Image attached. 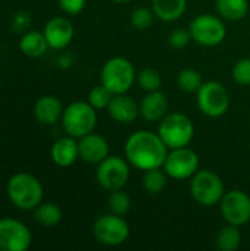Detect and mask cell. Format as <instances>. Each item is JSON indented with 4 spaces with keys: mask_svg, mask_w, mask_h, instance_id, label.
Wrapping results in <instances>:
<instances>
[{
    "mask_svg": "<svg viewBox=\"0 0 250 251\" xmlns=\"http://www.w3.org/2000/svg\"><path fill=\"white\" fill-rule=\"evenodd\" d=\"M169 149L158 132L141 129L128 137L124 146V154L128 163L140 171L162 168Z\"/></svg>",
    "mask_w": 250,
    "mask_h": 251,
    "instance_id": "obj_1",
    "label": "cell"
},
{
    "mask_svg": "<svg viewBox=\"0 0 250 251\" xmlns=\"http://www.w3.org/2000/svg\"><path fill=\"white\" fill-rule=\"evenodd\" d=\"M7 199L10 203L24 212L34 210L44 197L43 184L31 174L19 172L9 178L6 185Z\"/></svg>",
    "mask_w": 250,
    "mask_h": 251,
    "instance_id": "obj_2",
    "label": "cell"
},
{
    "mask_svg": "<svg viewBox=\"0 0 250 251\" xmlns=\"http://www.w3.org/2000/svg\"><path fill=\"white\" fill-rule=\"evenodd\" d=\"M158 124V134L169 150L189 146L194 137V125L184 113H167Z\"/></svg>",
    "mask_w": 250,
    "mask_h": 251,
    "instance_id": "obj_3",
    "label": "cell"
},
{
    "mask_svg": "<svg viewBox=\"0 0 250 251\" xmlns=\"http://www.w3.org/2000/svg\"><path fill=\"white\" fill-rule=\"evenodd\" d=\"M137 72L127 57L109 59L100 71V84L112 94H124L136 82Z\"/></svg>",
    "mask_w": 250,
    "mask_h": 251,
    "instance_id": "obj_4",
    "label": "cell"
},
{
    "mask_svg": "<svg viewBox=\"0 0 250 251\" xmlns=\"http://www.w3.org/2000/svg\"><path fill=\"white\" fill-rule=\"evenodd\" d=\"M60 121L65 132L78 140L94 131L97 125V110L88 101H74L63 109Z\"/></svg>",
    "mask_w": 250,
    "mask_h": 251,
    "instance_id": "obj_5",
    "label": "cell"
},
{
    "mask_svg": "<svg viewBox=\"0 0 250 251\" xmlns=\"http://www.w3.org/2000/svg\"><path fill=\"white\" fill-rule=\"evenodd\" d=\"M190 194L197 204L212 207L220 204L222 196L225 194L224 182L215 172L209 169H199L190 178Z\"/></svg>",
    "mask_w": 250,
    "mask_h": 251,
    "instance_id": "obj_6",
    "label": "cell"
},
{
    "mask_svg": "<svg viewBox=\"0 0 250 251\" xmlns=\"http://www.w3.org/2000/svg\"><path fill=\"white\" fill-rule=\"evenodd\" d=\"M192 40L203 47H215L225 40L227 28L221 16L202 13L192 19L189 25Z\"/></svg>",
    "mask_w": 250,
    "mask_h": 251,
    "instance_id": "obj_7",
    "label": "cell"
},
{
    "mask_svg": "<svg viewBox=\"0 0 250 251\" xmlns=\"http://www.w3.org/2000/svg\"><path fill=\"white\" fill-rule=\"evenodd\" d=\"M197 109L208 118H221L230 107V94L218 81H206L196 93Z\"/></svg>",
    "mask_w": 250,
    "mask_h": 251,
    "instance_id": "obj_8",
    "label": "cell"
},
{
    "mask_svg": "<svg viewBox=\"0 0 250 251\" xmlns=\"http://www.w3.org/2000/svg\"><path fill=\"white\" fill-rule=\"evenodd\" d=\"M97 184L106 191L122 190L130 179V163L119 156H108L97 165Z\"/></svg>",
    "mask_w": 250,
    "mask_h": 251,
    "instance_id": "obj_9",
    "label": "cell"
},
{
    "mask_svg": "<svg viewBox=\"0 0 250 251\" xmlns=\"http://www.w3.org/2000/svg\"><path fill=\"white\" fill-rule=\"evenodd\" d=\"M93 235L100 244L116 247L128 240L130 226L122 216L115 213H108V215H102L94 221Z\"/></svg>",
    "mask_w": 250,
    "mask_h": 251,
    "instance_id": "obj_10",
    "label": "cell"
},
{
    "mask_svg": "<svg viewBox=\"0 0 250 251\" xmlns=\"http://www.w3.org/2000/svg\"><path fill=\"white\" fill-rule=\"evenodd\" d=\"M199 156L189 146L172 149L168 151V156L164 162V171L172 179H190L200 168Z\"/></svg>",
    "mask_w": 250,
    "mask_h": 251,
    "instance_id": "obj_11",
    "label": "cell"
},
{
    "mask_svg": "<svg viewBox=\"0 0 250 251\" xmlns=\"http://www.w3.org/2000/svg\"><path fill=\"white\" fill-rule=\"evenodd\" d=\"M222 219L236 226H243L250 221V197L242 190L225 191L220 201Z\"/></svg>",
    "mask_w": 250,
    "mask_h": 251,
    "instance_id": "obj_12",
    "label": "cell"
},
{
    "mask_svg": "<svg viewBox=\"0 0 250 251\" xmlns=\"http://www.w3.org/2000/svg\"><path fill=\"white\" fill-rule=\"evenodd\" d=\"M32 243L29 228L13 218L0 219V251H25Z\"/></svg>",
    "mask_w": 250,
    "mask_h": 251,
    "instance_id": "obj_13",
    "label": "cell"
},
{
    "mask_svg": "<svg viewBox=\"0 0 250 251\" xmlns=\"http://www.w3.org/2000/svg\"><path fill=\"white\" fill-rule=\"evenodd\" d=\"M43 34L50 49L63 50L71 44L74 38V25L65 16H55L46 22Z\"/></svg>",
    "mask_w": 250,
    "mask_h": 251,
    "instance_id": "obj_14",
    "label": "cell"
},
{
    "mask_svg": "<svg viewBox=\"0 0 250 251\" xmlns=\"http://www.w3.org/2000/svg\"><path fill=\"white\" fill-rule=\"evenodd\" d=\"M80 159L90 165H99L109 156V143L105 137L90 132L78 138Z\"/></svg>",
    "mask_w": 250,
    "mask_h": 251,
    "instance_id": "obj_15",
    "label": "cell"
},
{
    "mask_svg": "<svg viewBox=\"0 0 250 251\" xmlns=\"http://www.w3.org/2000/svg\"><path fill=\"white\" fill-rule=\"evenodd\" d=\"M108 112L115 122L127 125V124L134 122L139 118L140 104H137V101L134 99L127 96V93L113 94V97L108 106Z\"/></svg>",
    "mask_w": 250,
    "mask_h": 251,
    "instance_id": "obj_16",
    "label": "cell"
},
{
    "mask_svg": "<svg viewBox=\"0 0 250 251\" xmlns=\"http://www.w3.org/2000/svg\"><path fill=\"white\" fill-rule=\"evenodd\" d=\"M169 101L164 91H149L140 101V116L147 122H159L168 113Z\"/></svg>",
    "mask_w": 250,
    "mask_h": 251,
    "instance_id": "obj_17",
    "label": "cell"
},
{
    "mask_svg": "<svg viewBox=\"0 0 250 251\" xmlns=\"http://www.w3.org/2000/svg\"><path fill=\"white\" fill-rule=\"evenodd\" d=\"M50 157H52L53 163L57 165L59 168L72 166L77 162V159H80L77 138L66 135V137L56 140L50 149Z\"/></svg>",
    "mask_w": 250,
    "mask_h": 251,
    "instance_id": "obj_18",
    "label": "cell"
},
{
    "mask_svg": "<svg viewBox=\"0 0 250 251\" xmlns=\"http://www.w3.org/2000/svg\"><path fill=\"white\" fill-rule=\"evenodd\" d=\"M63 109L65 107L62 101L56 96L47 94V96H41L35 101L32 112H34V118L41 125H53L62 118Z\"/></svg>",
    "mask_w": 250,
    "mask_h": 251,
    "instance_id": "obj_19",
    "label": "cell"
},
{
    "mask_svg": "<svg viewBox=\"0 0 250 251\" xmlns=\"http://www.w3.org/2000/svg\"><path fill=\"white\" fill-rule=\"evenodd\" d=\"M152 9L158 19L164 22H174L184 15L187 0H152Z\"/></svg>",
    "mask_w": 250,
    "mask_h": 251,
    "instance_id": "obj_20",
    "label": "cell"
},
{
    "mask_svg": "<svg viewBox=\"0 0 250 251\" xmlns=\"http://www.w3.org/2000/svg\"><path fill=\"white\" fill-rule=\"evenodd\" d=\"M49 44L43 32L40 31H27L19 40V50L31 59L40 57L47 51Z\"/></svg>",
    "mask_w": 250,
    "mask_h": 251,
    "instance_id": "obj_21",
    "label": "cell"
},
{
    "mask_svg": "<svg viewBox=\"0 0 250 251\" xmlns=\"http://www.w3.org/2000/svg\"><path fill=\"white\" fill-rule=\"evenodd\" d=\"M217 12L225 21H240L249 12V0H217Z\"/></svg>",
    "mask_w": 250,
    "mask_h": 251,
    "instance_id": "obj_22",
    "label": "cell"
},
{
    "mask_svg": "<svg viewBox=\"0 0 250 251\" xmlns=\"http://www.w3.org/2000/svg\"><path fill=\"white\" fill-rule=\"evenodd\" d=\"M34 221L46 228L55 226L62 221V210L52 201H41L34 209Z\"/></svg>",
    "mask_w": 250,
    "mask_h": 251,
    "instance_id": "obj_23",
    "label": "cell"
},
{
    "mask_svg": "<svg viewBox=\"0 0 250 251\" xmlns=\"http://www.w3.org/2000/svg\"><path fill=\"white\" fill-rule=\"evenodd\" d=\"M217 249L221 251H236L242 246V234L239 231V226L227 224L224 228H221L215 237Z\"/></svg>",
    "mask_w": 250,
    "mask_h": 251,
    "instance_id": "obj_24",
    "label": "cell"
},
{
    "mask_svg": "<svg viewBox=\"0 0 250 251\" xmlns=\"http://www.w3.org/2000/svg\"><path fill=\"white\" fill-rule=\"evenodd\" d=\"M168 178L169 176L167 175V172L164 171V168H153V169L144 171L141 184H143V188L149 194L156 196V194H161L167 188Z\"/></svg>",
    "mask_w": 250,
    "mask_h": 251,
    "instance_id": "obj_25",
    "label": "cell"
},
{
    "mask_svg": "<svg viewBox=\"0 0 250 251\" xmlns=\"http://www.w3.org/2000/svg\"><path fill=\"white\" fill-rule=\"evenodd\" d=\"M202 84H203V78L197 69L186 68V69L180 71L177 75V85L184 93H189V94L197 93L199 88L202 87Z\"/></svg>",
    "mask_w": 250,
    "mask_h": 251,
    "instance_id": "obj_26",
    "label": "cell"
},
{
    "mask_svg": "<svg viewBox=\"0 0 250 251\" xmlns=\"http://www.w3.org/2000/svg\"><path fill=\"white\" fill-rule=\"evenodd\" d=\"M136 81H137L139 87L141 90H144L146 93L161 90V87H162V76L153 68H144V69H141L137 74Z\"/></svg>",
    "mask_w": 250,
    "mask_h": 251,
    "instance_id": "obj_27",
    "label": "cell"
},
{
    "mask_svg": "<svg viewBox=\"0 0 250 251\" xmlns=\"http://www.w3.org/2000/svg\"><path fill=\"white\" fill-rule=\"evenodd\" d=\"M108 207L111 213L124 216L130 212L131 209V199L127 193H124L122 190H115L111 191L109 197H108Z\"/></svg>",
    "mask_w": 250,
    "mask_h": 251,
    "instance_id": "obj_28",
    "label": "cell"
},
{
    "mask_svg": "<svg viewBox=\"0 0 250 251\" xmlns=\"http://www.w3.org/2000/svg\"><path fill=\"white\" fill-rule=\"evenodd\" d=\"M155 12L153 9L150 7H137L133 10L131 16H130V22L131 25L139 29V31H144V29H149L152 25H153V21H155Z\"/></svg>",
    "mask_w": 250,
    "mask_h": 251,
    "instance_id": "obj_29",
    "label": "cell"
},
{
    "mask_svg": "<svg viewBox=\"0 0 250 251\" xmlns=\"http://www.w3.org/2000/svg\"><path fill=\"white\" fill-rule=\"evenodd\" d=\"M113 94L105 88L102 84L100 85H96L90 90L88 93V97H87V101L96 109V110H103V109H108L111 100H112Z\"/></svg>",
    "mask_w": 250,
    "mask_h": 251,
    "instance_id": "obj_30",
    "label": "cell"
},
{
    "mask_svg": "<svg viewBox=\"0 0 250 251\" xmlns=\"http://www.w3.org/2000/svg\"><path fill=\"white\" fill-rule=\"evenodd\" d=\"M231 76L239 85H250V57H243L234 63Z\"/></svg>",
    "mask_w": 250,
    "mask_h": 251,
    "instance_id": "obj_31",
    "label": "cell"
},
{
    "mask_svg": "<svg viewBox=\"0 0 250 251\" xmlns=\"http://www.w3.org/2000/svg\"><path fill=\"white\" fill-rule=\"evenodd\" d=\"M192 41V35H190V31L189 29H184V28H175L169 37H168V43L172 49L175 50H181L184 47L189 46V43Z\"/></svg>",
    "mask_w": 250,
    "mask_h": 251,
    "instance_id": "obj_32",
    "label": "cell"
},
{
    "mask_svg": "<svg viewBox=\"0 0 250 251\" xmlns=\"http://www.w3.org/2000/svg\"><path fill=\"white\" fill-rule=\"evenodd\" d=\"M32 22L31 13L28 10H19L15 13L13 19H12V29L13 32H27L29 25Z\"/></svg>",
    "mask_w": 250,
    "mask_h": 251,
    "instance_id": "obj_33",
    "label": "cell"
},
{
    "mask_svg": "<svg viewBox=\"0 0 250 251\" xmlns=\"http://www.w3.org/2000/svg\"><path fill=\"white\" fill-rule=\"evenodd\" d=\"M87 0H57L59 7L62 9L63 13L66 15H78L84 6H85Z\"/></svg>",
    "mask_w": 250,
    "mask_h": 251,
    "instance_id": "obj_34",
    "label": "cell"
},
{
    "mask_svg": "<svg viewBox=\"0 0 250 251\" xmlns=\"http://www.w3.org/2000/svg\"><path fill=\"white\" fill-rule=\"evenodd\" d=\"M109 1L118 3V4H125V3H130V1H133V0H109Z\"/></svg>",
    "mask_w": 250,
    "mask_h": 251,
    "instance_id": "obj_35",
    "label": "cell"
},
{
    "mask_svg": "<svg viewBox=\"0 0 250 251\" xmlns=\"http://www.w3.org/2000/svg\"><path fill=\"white\" fill-rule=\"evenodd\" d=\"M0 85H1V82H0Z\"/></svg>",
    "mask_w": 250,
    "mask_h": 251,
    "instance_id": "obj_36",
    "label": "cell"
}]
</instances>
